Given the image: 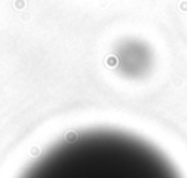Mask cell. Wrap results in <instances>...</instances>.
Masks as SVG:
<instances>
[{"label": "cell", "mask_w": 187, "mask_h": 178, "mask_svg": "<svg viewBox=\"0 0 187 178\" xmlns=\"http://www.w3.org/2000/svg\"><path fill=\"white\" fill-rule=\"evenodd\" d=\"M21 178H181L151 143L113 128L69 136L37 159Z\"/></svg>", "instance_id": "6da1fadb"}, {"label": "cell", "mask_w": 187, "mask_h": 178, "mask_svg": "<svg viewBox=\"0 0 187 178\" xmlns=\"http://www.w3.org/2000/svg\"><path fill=\"white\" fill-rule=\"evenodd\" d=\"M114 60L119 72L127 77H140L152 64V51L139 39H126L119 44Z\"/></svg>", "instance_id": "7a4b0ae2"}]
</instances>
